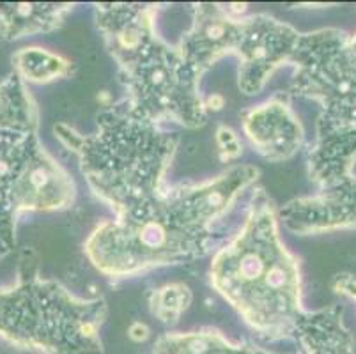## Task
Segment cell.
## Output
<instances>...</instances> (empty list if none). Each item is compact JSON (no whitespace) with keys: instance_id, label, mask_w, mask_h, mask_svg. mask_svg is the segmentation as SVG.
Listing matches in <instances>:
<instances>
[{"instance_id":"1","label":"cell","mask_w":356,"mask_h":354,"mask_svg":"<svg viewBox=\"0 0 356 354\" xmlns=\"http://www.w3.org/2000/svg\"><path fill=\"white\" fill-rule=\"evenodd\" d=\"M254 165H236L199 184L167 186L147 213L99 223L83 250L108 278H131L163 266L192 262L211 252L213 223L259 179Z\"/></svg>"},{"instance_id":"2","label":"cell","mask_w":356,"mask_h":354,"mask_svg":"<svg viewBox=\"0 0 356 354\" xmlns=\"http://www.w3.org/2000/svg\"><path fill=\"white\" fill-rule=\"evenodd\" d=\"M278 225L266 191H252L241 227L213 255L209 278L257 335L298 342L312 310L303 307L300 261L284 245Z\"/></svg>"},{"instance_id":"3","label":"cell","mask_w":356,"mask_h":354,"mask_svg":"<svg viewBox=\"0 0 356 354\" xmlns=\"http://www.w3.org/2000/svg\"><path fill=\"white\" fill-rule=\"evenodd\" d=\"M55 136L79 156L90 191L114 211L115 218L147 213L165 191V175L179 138L149 121L124 97L98 115L90 135L57 124Z\"/></svg>"},{"instance_id":"4","label":"cell","mask_w":356,"mask_h":354,"mask_svg":"<svg viewBox=\"0 0 356 354\" xmlns=\"http://www.w3.org/2000/svg\"><path fill=\"white\" fill-rule=\"evenodd\" d=\"M289 66L294 74L287 94L321 106L309 151L310 181L319 188L341 183L356 163V32H300Z\"/></svg>"},{"instance_id":"5","label":"cell","mask_w":356,"mask_h":354,"mask_svg":"<svg viewBox=\"0 0 356 354\" xmlns=\"http://www.w3.org/2000/svg\"><path fill=\"white\" fill-rule=\"evenodd\" d=\"M106 301L80 300L59 282L40 277V261L25 248L18 280L0 289V337L40 354H103L99 330Z\"/></svg>"},{"instance_id":"6","label":"cell","mask_w":356,"mask_h":354,"mask_svg":"<svg viewBox=\"0 0 356 354\" xmlns=\"http://www.w3.org/2000/svg\"><path fill=\"white\" fill-rule=\"evenodd\" d=\"M128 105L149 121L197 129L206 124L208 110L200 94V77L179 48L154 32L137 50L115 61Z\"/></svg>"},{"instance_id":"7","label":"cell","mask_w":356,"mask_h":354,"mask_svg":"<svg viewBox=\"0 0 356 354\" xmlns=\"http://www.w3.org/2000/svg\"><path fill=\"white\" fill-rule=\"evenodd\" d=\"M76 188L44 151L38 133L0 135V261L16 246L22 213L67 209Z\"/></svg>"},{"instance_id":"8","label":"cell","mask_w":356,"mask_h":354,"mask_svg":"<svg viewBox=\"0 0 356 354\" xmlns=\"http://www.w3.org/2000/svg\"><path fill=\"white\" fill-rule=\"evenodd\" d=\"M300 32L268 15L243 16L234 54L239 58L238 87L243 94H259L275 70L289 64Z\"/></svg>"},{"instance_id":"9","label":"cell","mask_w":356,"mask_h":354,"mask_svg":"<svg viewBox=\"0 0 356 354\" xmlns=\"http://www.w3.org/2000/svg\"><path fill=\"white\" fill-rule=\"evenodd\" d=\"M278 223L298 236L356 229V175L293 199L277 211Z\"/></svg>"},{"instance_id":"10","label":"cell","mask_w":356,"mask_h":354,"mask_svg":"<svg viewBox=\"0 0 356 354\" xmlns=\"http://www.w3.org/2000/svg\"><path fill=\"white\" fill-rule=\"evenodd\" d=\"M289 94H275L243 113V133L268 161L291 160L305 142V131L289 105Z\"/></svg>"},{"instance_id":"11","label":"cell","mask_w":356,"mask_h":354,"mask_svg":"<svg viewBox=\"0 0 356 354\" xmlns=\"http://www.w3.org/2000/svg\"><path fill=\"white\" fill-rule=\"evenodd\" d=\"M239 27L241 18L232 16L227 4L200 2L193 6V24L177 48L188 66L202 78L216 61L234 54Z\"/></svg>"},{"instance_id":"12","label":"cell","mask_w":356,"mask_h":354,"mask_svg":"<svg viewBox=\"0 0 356 354\" xmlns=\"http://www.w3.org/2000/svg\"><path fill=\"white\" fill-rule=\"evenodd\" d=\"M73 8L70 2H0V38L16 41L57 31Z\"/></svg>"},{"instance_id":"13","label":"cell","mask_w":356,"mask_h":354,"mask_svg":"<svg viewBox=\"0 0 356 354\" xmlns=\"http://www.w3.org/2000/svg\"><path fill=\"white\" fill-rule=\"evenodd\" d=\"M296 344L300 354H355V339L344 324V308L330 305L312 310V317Z\"/></svg>"},{"instance_id":"14","label":"cell","mask_w":356,"mask_h":354,"mask_svg":"<svg viewBox=\"0 0 356 354\" xmlns=\"http://www.w3.org/2000/svg\"><path fill=\"white\" fill-rule=\"evenodd\" d=\"M40 110L27 83L13 71L0 82V135L38 133Z\"/></svg>"},{"instance_id":"15","label":"cell","mask_w":356,"mask_h":354,"mask_svg":"<svg viewBox=\"0 0 356 354\" xmlns=\"http://www.w3.org/2000/svg\"><path fill=\"white\" fill-rule=\"evenodd\" d=\"M250 349L248 344L229 342L218 330L202 328L160 337L151 354H250Z\"/></svg>"},{"instance_id":"16","label":"cell","mask_w":356,"mask_h":354,"mask_svg":"<svg viewBox=\"0 0 356 354\" xmlns=\"http://www.w3.org/2000/svg\"><path fill=\"white\" fill-rule=\"evenodd\" d=\"M15 73L25 83H50L73 74L74 64L70 58L40 47H25L11 57Z\"/></svg>"},{"instance_id":"17","label":"cell","mask_w":356,"mask_h":354,"mask_svg":"<svg viewBox=\"0 0 356 354\" xmlns=\"http://www.w3.org/2000/svg\"><path fill=\"white\" fill-rule=\"evenodd\" d=\"M192 305V291L184 284H167L149 294V310L160 323L174 326Z\"/></svg>"},{"instance_id":"18","label":"cell","mask_w":356,"mask_h":354,"mask_svg":"<svg viewBox=\"0 0 356 354\" xmlns=\"http://www.w3.org/2000/svg\"><path fill=\"white\" fill-rule=\"evenodd\" d=\"M216 145H218L220 160L234 161L243 154V144L238 133L229 126H218L216 129Z\"/></svg>"},{"instance_id":"19","label":"cell","mask_w":356,"mask_h":354,"mask_svg":"<svg viewBox=\"0 0 356 354\" xmlns=\"http://www.w3.org/2000/svg\"><path fill=\"white\" fill-rule=\"evenodd\" d=\"M332 287L337 294H344L356 301V278L349 273H339L332 282Z\"/></svg>"},{"instance_id":"20","label":"cell","mask_w":356,"mask_h":354,"mask_svg":"<svg viewBox=\"0 0 356 354\" xmlns=\"http://www.w3.org/2000/svg\"><path fill=\"white\" fill-rule=\"evenodd\" d=\"M149 333H151V331H149V328L145 326L144 323H134L128 330L129 339L135 340V342H144V340H147Z\"/></svg>"},{"instance_id":"21","label":"cell","mask_w":356,"mask_h":354,"mask_svg":"<svg viewBox=\"0 0 356 354\" xmlns=\"http://www.w3.org/2000/svg\"><path fill=\"white\" fill-rule=\"evenodd\" d=\"M204 106H206V110L213 108V110H220L223 106V97L220 96H211V97H204Z\"/></svg>"}]
</instances>
